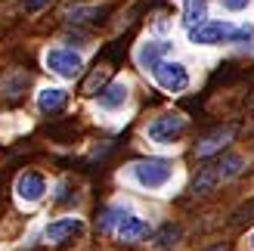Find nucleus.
I'll use <instances>...</instances> for the list:
<instances>
[{"label":"nucleus","mask_w":254,"mask_h":251,"mask_svg":"<svg viewBox=\"0 0 254 251\" xmlns=\"http://www.w3.org/2000/svg\"><path fill=\"white\" fill-rule=\"evenodd\" d=\"M28 84H31L28 71H22V68L6 71L3 78H0V99H3V103H9V106H16L19 99L25 96V90H28Z\"/></svg>","instance_id":"11"},{"label":"nucleus","mask_w":254,"mask_h":251,"mask_svg":"<svg viewBox=\"0 0 254 251\" xmlns=\"http://www.w3.org/2000/svg\"><path fill=\"white\" fill-rule=\"evenodd\" d=\"M47 189H50L47 177L37 174V171H22L19 180H16V195H19V202H25V205H37L47 195Z\"/></svg>","instance_id":"8"},{"label":"nucleus","mask_w":254,"mask_h":251,"mask_svg":"<svg viewBox=\"0 0 254 251\" xmlns=\"http://www.w3.org/2000/svg\"><path fill=\"white\" fill-rule=\"evenodd\" d=\"M127 96H130V84H127V81H112L106 90L99 93V109H106V112H118V109H124Z\"/></svg>","instance_id":"13"},{"label":"nucleus","mask_w":254,"mask_h":251,"mask_svg":"<svg viewBox=\"0 0 254 251\" xmlns=\"http://www.w3.org/2000/svg\"><path fill=\"white\" fill-rule=\"evenodd\" d=\"M223 180H220V171H217V165H208V168H201V174L192 180V195H208L214 186H220Z\"/></svg>","instance_id":"18"},{"label":"nucleus","mask_w":254,"mask_h":251,"mask_svg":"<svg viewBox=\"0 0 254 251\" xmlns=\"http://www.w3.org/2000/svg\"><path fill=\"white\" fill-rule=\"evenodd\" d=\"M44 65H47V71H53L62 81H74V78L84 74L81 53H74V50H68V47H50L44 53Z\"/></svg>","instance_id":"3"},{"label":"nucleus","mask_w":254,"mask_h":251,"mask_svg":"<svg viewBox=\"0 0 254 251\" xmlns=\"http://www.w3.org/2000/svg\"><path fill=\"white\" fill-rule=\"evenodd\" d=\"M208 22V0H183V25L186 31Z\"/></svg>","instance_id":"15"},{"label":"nucleus","mask_w":254,"mask_h":251,"mask_svg":"<svg viewBox=\"0 0 254 251\" xmlns=\"http://www.w3.org/2000/svg\"><path fill=\"white\" fill-rule=\"evenodd\" d=\"M81 233H84V220L81 217H59V220L44 227V242L47 245H65Z\"/></svg>","instance_id":"9"},{"label":"nucleus","mask_w":254,"mask_h":251,"mask_svg":"<svg viewBox=\"0 0 254 251\" xmlns=\"http://www.w3.org/2000/svg\"><path fill=\"white\" fill-rule=\"evenodd\" d=\"M208 251H226V245H214V248H208Z\"/></svg>","instance_id":"24"},{"label":"nucleus","mask_w":254,"mask_h":251,"mask_svg":"<svg viewBox=\"0 0 254 251\" xmlns=\"http://www.w3.org/2000/svg\"><path fill=\"white\" fill-rule=\"evenodd\" d=\"M239 25L230 19H208L205 25L189 31V44L195 47H223V44H233Z\"/></svg>","instance_id":"4"},{"label":"nucleus","mask_w":254,"mask_h":251,"mask_svg":"<svg viewBox=\"0 0 254 251\" xmlns=\"http://www.w3.org/2000/svg\"><path fill=\"white\" fill-rule=\"evenodd\" d=\"M152 78H155V84L161 87L164 93H183L189 84H192V74H189V68L183 65V62L177 59H164L161 65L152 71Z\"/></svg>","instance_id":"6"},{"label":"nucleus","mask_w":254,"mask_h":251,"mask_svg":"<svg viewBox=\"0 0 254 251\" xmlns=\"http://www.w3.org/2000/svg\"><path fill=\"white\" fill-rule=\"evenodd\" d=\"M180 236H183V230L180 227H174V223H164V227L152 236V248L155 251H174L177 245H180Z\"/></svg>","instance_id":"17"},{"label":"nucleus","mask_w":254,"mask_h":251,"mask_svg":"<svg viewBox=\"0 0 254 251\" xmlns=\"http://www.w3.org/2000/svg\"><path fill=\"white\" fill-rule=\"evenodd\" d=\"M251 41H254V25H248V22H245V25H239V28H236V37H233V44H242V47H245V44H251Z\"/></svg>","instance_id":"20"},{"label":"nucleus","mask_w":254,"mask_h":251,"mask_svg":"<svg viewBox=\"0 0 254 251\" xmlns=\"http://www.w3.org/2000/svg\"><path fill=\"white\" fill-rule=\"evenodd\" d=\"M130 177L136 180V186L155 192V189H164L174 180V165L164 158H143V161H133L130 165Z\"/></svg>","instance_id":"2"},{"label":"nucleus","mask_w":254,"mask_h":251,"mask_svg":"<svg viewBox=\"0 0 254 251\" xmlns=\"http://www.w3.org/2000/svg\"><path fill=\"white\" fill-rule=\"evenodd\" d=\"M109 12H112L109 3H74L65 9V19L74 25H84V22H103Z\"/></svg>","instance_id":"12"},{"label":"nucleus","mask_w":254,"mask_h":251,"mask_svg":"<svg viewBox=\"0 0 254 251\" xmlns=\"http://www.w3.org/2000/svg\"><path fill=\"white\" fill-rule=\"evenodd\" d=\"M233 220H236V223H248V220H254V198H251L248 205H242V208L236 211V217H233Z\"/></svg>","instance_id":"21"},{"label":"nucleus","mask_w":254,"mask_h":251,"mask_svg":"<svg viewBox=\"0 0 254 251\" xmlns=\"http://www.w3.org/2000/svg\"><path fill=\"white\" fill-rule=\"evenodd\" d=\"M171 50H174V41H146V44H139L136 50V62H139V68H146V71H155L164 59L171 56Z\"/></svg>","instance_id":"10"},{"label":"nucleus","mask_w":254,"mask_h":251,"mask_svg":"<svg viewBox=\"0 0 254 251\" xmlns=\"http://www.w3.org/2000/svg\"><path fill=\"white\" fill-rule=\"evenodd\" d=\"M186 127H189V118H186V115H180V112H164V115H158L155 121L149 124L146 133H149L152 143L171 146V143H177V140L186 133Z\"/></svg>","instance_id":"5"},{"label":"nucleus","mask_w":254,"mask_h":251,"mask_svg":"<svg viewBox=\"0 0 254 251\" xmlns=\"http://www.w3.org/2000/svg\"><path fill=\"white\" fill-rule=\"evenodd\" d=\"M251 248H254V233H251Z\"/></svg>","instance_id":"26"},{"label":"nucleus","mask_w":254,"mask_h":251,"mask_svg":"<svg viewBox=\"0 0 254 251\" xmlns=\"http://www.w3.org/2000/svg\"><path fill=\"white\" fill-rule=\"evenodd\" d=\"M109 78H112V65L109 62H96V68H93V74L87 78V84H84V93L87 96H99L109 87Z\"/></svg>","instance_id":"16"},{"label":"nucleus","mask_w":254,"mask_h":251,"mask_svg":"<svg viewBox=\"0 0 254 251\" xmlns=\"http://www.w3.org/2000/svg\"><path fill=\"white\" fill-rule=\"evenodd\" d=\"M47 6H50V0H22V9L31 12V16H34V12H41V9H47Z\"/></svg>","instance_id":"22"},{"label":"nucleus","mask_w":254,"mask_h":251,"mask_svg":"<svg viewBox=\"0 0 254 251\" xmlns=\"http://www.w3.org/2000/svg\"><path fill=\"white\" fill-rule=\"evenodd\" d=\"M99 230L112 233L115 239L133 245V242H143L149 236V223L139 214H133L127 205H112V208L103 211V217H99Z\"/></svg>","instance_id":"1"},{"label":"nucleus","mask_w":254,"mask_h":251,"mask_svg":"<svg viewBox=\"0 0 254 251\" xmlns=\"http://www.w3.org/2000/svg\"><path fill=\"white\" fill-rule=\"evenodd\" d=\"M236 133H239V124H220V127H214L211 133H205L201 140L195 143V155L198 158H208L214 152H220L223 146H230L236 140Z\"/></svg>","instance_id":"7"},{"label":"nucleus","mask_w":254,"mask_h":251,"mask_svg":"<svg viewBox=\"0 0 254 251\" xmlns=\"http://www.w3.org/2000/svg\"><path fill=\"white\" fill-rule=\"evenodd\" d=\"M65 106H68V93L62 90V87H44V90L37 93V109H41L44 115H59Z\"/></svg>","instance_id":"14"},{"label":"nucleus","mask_w":254,"mask_h":251,"mask_svg":"<svg viewBox=\"0 0 254 251\" xmlns=\"http://www.w3.org/2000/svg\"><path fill=\"white\" fill-rule=\"evenodd\" d=\"M248 109H251V112H254V93H251V96H248Z\"/></svg>","instance_id":"25"},{"label":"nucleus","mask_w":254,"mask_h":251,"mask_svg":"<svg viewBox=\"0 0 254 251\" xmlns=\"http://www.w3.org/2000/svg\"><path fill=\"white\" fill-rule=\"evenodd\" d=\"M217 171H220V180L226 183V180H233L245 171V158L242 155H226V158L217 161Z\"/></svg>","instance_id":"19"},{"label":"nucleus","mask_w":254,"mask_h":251,"mask_svg":"<svg viewBox=\"0 0 254 251\" xmlns=\"http://www.w3.org/2000/svg\"><path fill=\"white\" fill-rule=\"evenodd\" d=\"M220 3H223V9H230V12H242V9L251 6V0H220Z\"/></svg>","instance_id":"23"}]
</instances>
